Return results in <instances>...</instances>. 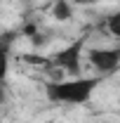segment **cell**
Segmentation results:
<instances>
[{"mask_svg": "<svg viewBox=\"0 0 120 123\" xmlns=\"http://www.w3.org/2000/svg\"><path fill=\"white\" fill-rule=\"evenodd\" d=\"M75 5H92V2H97V0H73Z\"/></svg>", "mask_w": 120, "mask_h": 123, "instance_id": "8fae6325", "label": "cell"}, {"mask_svg": "<svg viewBox=\"0 0 120 123\" xmlns=\"http://www.w3.org/2000/svg\"><path fill=\"white\" fill-rule=\"evenodd\" d=\"M52 17L57 21H68L73 17V5L68 0H54L52 2Z\"/></svg>", "mask_w": 120, "mask_h": 123, "instance_id": "277c9868", "label": "cell"}, {"mask_svg": "<svg viewBox=\"0 0 120 123\" xmlns=\"http://www.w3.org/2000/svg\"><path fill=\"white\" fill-rule=\"evenodd\" d=\"M21 59L26 62V64H33V66H43V64H47V57H40V55H31V52H26V55H21Z\"/></svg>", "mask_w": 120, "mask_h": 123, "instance_id": "ba28073f", "label": "cell"}, {"mask_svg": "<svg viewBox=\"0 0 120 123\" xmlns=\"http://www.w3.org/2000/svg\"><path fill=\"white\" fill-rule=\"evenodd\" d=\"M21 36H26V38H31V40H35V38H38V26H35L33 21H28V24L21 29Z\"/></svg>", "mask_w": 120, "mask_h": 123, "instance_id": "9c48e42d", "label": "cell"}, {"mask_svg": "<svg viewBox=\"0 0 120 123\" xmlns=\"http://www.w3.org/2000/svg\"><path fill=\"white\" fill-rule=\"evenodd\" d=\"M19 38V31H5V33H0V45L2 47H12L14 45V40Z\"/></svg>", "mask_w": 120, "mask_h": 123, "instance_id": "52a82bcc", "label": "cell"}, {"mask_svg": "<svg viewBox=\"0 0 120 123\" xmlns=\"http://www.w3.org/2000/svg\"><path fill=\"white\" fill-rule=\"evenodd\" d=\"M106 24H108V31L118 38V36H120V12H113V14L106 19Z\"/></svg>", "mask_w": 120, "mask_h": 123, "instance_id": "8992f818", "label": "cell"}, {"mask_svg": "<svg viewBox=\"0 0 120 123\" xmlns=\"http://www.w3.org/2000/svg\"><path fill=\"white\" fill-rule=\"evenodd\" d=\"M10 74V47L0 45V80H5Z\"/></svg>", "mask_w": 120, "mask_h": 123, "instance_id": "5b68a950", "label": "cell"}, {"mask_svg": "<svg viewBox=\"0 0 120 123\" xmlns=\"http://www.w3.org/2000/svg\"><path fill=\"white\" fill-rule=\"evenodd\" d=\"M82 47H85V38H75L66 47H61L59 52H54V57L49 62L57 69H64V71L78 76L80 74V66H82Z\"/></svg>", "mask_w": 120, "mask_h": 123, "instance_id": "7a4b0ae2", "label": "cell"}, {"mask_svg": "<svg viewBox=\"0 0 120 123\" xmlns=\"http://www.w3.org/2000/svg\"><path fill=\"white\" fill-rule=\"evenodd\" d=\"M87 62L97 71H101V76L111 74V71L118 69V64H120V50L118 47H94V50L87 52Z\"/></svg>", "mask_w": 120, "mask_h": 123, "instance_id": "3957f363", "label": "cell"}, {"mask_svg": "<svg viewBox=\"0 0 120 123\" xmlns=\"http://www.w3.org/2000/svg\"><path fill=\"white\" fill-rule=\"evenodd\" d=\"M101 85V78H73V80H47L45 95L54 104H85L90 102L94 90Z\"/></svg>", "mask_w": 120, "mask_h": 123, "instance_id": "6da1fadb", "label": "cell"}, {"mask_svg": "<svg viewBox=\"0 0 120 123\" xmlns=\"http://www.w3.org/2000/svg\"><path fill=\"white\" fill-rule=\"evenodd\" d=\"M7 99V85H5V80H0V104Z\"/></svg>", "mask_w": 120, "mask_h": 123, "instance_id": "30bf717a", "label": "cell"}]
</instances>
